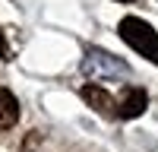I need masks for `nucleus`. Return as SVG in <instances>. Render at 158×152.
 <instances>
[{
  "label": "nucleus",
  "instance_id": "nucleus-1",
  "mask_svg": "<svg viewBox=\"0 0 158 152\" xmlns=\"http://www.w3.org/2000/svg\"><path fill=\"white\" fill-rule=\"evenodd\" d=\"M120 38L136 51V54H142L146 60L158 63V32L152 29L149 22H142L139 16L120 19Z\"/></svg>",
  "mask_w": 158,
  "mask_h": 152
},
{
  "label": "nucleus",
  "instance_id": "nucleus-2",
  "mask_svg": "<svg viewBox=\"0 0 158 152\" xmlns=\"http://www.w3.org/2000/svg\"><path fill=\"white\" fill-rule=\"evenodd\" d=\"M146 105H149V95L142 92V89H130V92L123 95V101L114 111L120 114V117H139V114L146 111Z\"/></svg>",
  "mask_w": 158,
  "mask_h": 152
},
{
  "label": "nucleus",
  "instance_id": "nucleus-3",
  "mask_svg": "<svg viewBox=\"0 0 158 152\" xmlns=\"http://www.w3.org/2000/svg\"><path fill=\"white\" fill-rule=\"evenodd\" d=\"M82 98L98 114H114V98L108 95V89H101V86H82Z\"/></svg>",
  "mask_w": 158,
  "mask_h": 152
},
{
  "label": "nucleus",
  "instance_id": "nucleus-4",
  "mask_svg": "<svg viewBox=\"0 0 158 152\" xmlns=\"http://www.w3.org/2000/svg\"><path fill=\"white\" fill-rule=\"evenodd\" d=\"M19 120V101L13 92L0 89V130H10L13 124Z\"/></svg>",
  "mask_w": 158,
  "mask_h": 152
},
{
  "label": "nucleus",
  "instance_id": "nucleus-5",
  "mask_svg": "<svg viewBox=\"0 0 158 152\" xmlns=\"http://www.w3.org/2000/svg\"><path fill=\"white\" fill-rule=\"evenodd\" d=\"M10 57V44H6V32L0 29V60H6Z\"/></svg>",
  "mask_w": 158,
  "mask_h": 152
},
{
  "label": "nucleus",
  "instance_id": "nucleus-6",
  "mask_svg": "<svg viewBox=\"0 0 158 152\" xmlns=\"http://www.w3.org/2000/svg\"><path fill=\"white\" fill-rule=\"evenodd\" d=\"M120 3H133V0H120Z\"/></svg>",
  "mask_w": 158,
  "mask_h": 152
}]
</instances>
